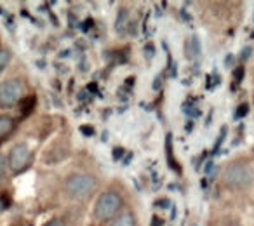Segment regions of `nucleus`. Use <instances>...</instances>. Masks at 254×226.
Returning a JSON list of instances; mask_svg holds the SVG:
<instances>
[{"label":"nucleus","mask_w":254,"mask_h":226,"mask_svg":"<svg viewBox=\"0 0 254 226\" xmlns=\"http://www.w3.org/2000/svg\"><path fill=\"white\" fill-rule=\"evenodd\" d=\"M96 177L92 174L87 172H77L71 174L70 177L64 183V191L70 198H75V200H82V198L89 197L92 191L96 190Z\"/></svg>","instance_id":"f257e3e1"},{"label":"nucleus","mask_w":254,"mask_h":226,"mask_svg":"<svg viewBox=\"0 0 254 226\" xmlns=\"http://www.w3.org/2000/svg\"><path fill=\"white\" fill-rule=\"evenodd\" d=\"M254 181V170L247 164L235 162L223 170V183L233 190H242L251 186Z\"/></svg>","instance_id":"f03ea898"},{"label":"nucleus","mask_w":254,"mask_h":226,"mask_svg":"<svg viewBox=\"0 0 254 226\" xmlns=\"http://www.w3.org/2000/svg\"><path fill=\"white\" fill-rule=\"evenodd\" d=\"M122 205V198L115 191H105L99 195V198L96 200L94 205V216L99 221H106V219L113 218L117 214V211Z\"/></svg>","instance_id":"7ed1b4c3"},{"label":"nucleus","mask_w":254,"mask_h":226,"mask_svg":"<svg viewBox=\"0 0 254 226\" xmlns=\"http://www.w3.org/2000/svg\"><path fill=\"white\" fill-rule=\"evenodd\" d=\"M25 87L18 78H9V80L0 82V105L12 106L23 98Z\"/></svg>","instance_id":"20e7f679"},{"label":"nucleus","mask_w":254,"mask_h":226,"mask_svg":"<svg viewBox=\"0 0 254 226\" xmlns=\"http://www.w3.org/2000/svg\"><path fill=\"white\" fill-rule=\"evenodd\" d=\"M30 162V148L26 143H18L9 153V167L12 172H21Z\"/></svg>","instance_id":"39448f33"},{"label":"nucleus","mask_w":254,"mask_h":226,"mask_svg":"<svg viewBox=\"0 0 254 226\" xmlns=\"http://www.w3.org/2000/svg\"><path fill=\"white\" fill-rule=\"evenodd\" d=\"M185 54H187L190 59L197 57L200 54V46H198V39L197 37H191L188 42H185Z\"/></svg>","instance_id":"423d86ee"},{"label":"nucleus","mask_w":254,"mask_h":226,"mask_svg":"<svg viewBox=\"0 0 254 226\" xmlns=\"http://www.w3.org/2000/svg\"><path fill=\"white\" fill-rule=\"evenodd\" d=\"M110 226H136V218L132 212H126V214L119 216Z\"/></svg>","instance_id":"0eeeda50"},{"label":"nucleus","mask_w":254,"mask_h":226,"mask_svg":"<svg viewBox=\"0 0 254 226\" xmlns=\"http://www.w3.org/2000/svg\"><path fill=\"white\" fill-rule=\"evenodd\" d=\"M12 127H14V120L11 117H7V115H0V138L9 134L12 131Z\"/></svg>","instance_id":"6e6552de"},{"label":"nucleus","mask_w":254,"mask_h":226,"mask_svg":"<svg viewBox=\"0 0 254 226\" xmlns=\"http://www.w3.org/2000/svg\"><path fill=\"white\" fill-rule=\"evenodd\" d=\"M127 25H129V12H127V9H120V14L117 18V25H115L117 32H124Z\"/></svg>","instance_id":"1a4fd4ad"},{"label":"nucleus","mask_w":254,"mask_h":226,"mask_svg":"<svg viewBox=\"0 0 254 226\" xmlns=\"http://www.w3.org/2000/svg\"><path fill=\"white\" fill-rule=\"evenodd\" d=\"M11 61V51L9 49H0V71H4L5 66Z\"/></svg>","instance_id":"9d476101"},{"label":"nucleus","mask_w":254,"mask_h":226,"mask_svg":"<svg viewBox=\"0 0 254 226\" xmlns=\"http://www.w3.org/2000/svg\"><path fill=\"white\" fill-rule=\"evenodd\" d=\"M247 112H249V105H247V103H244V105H240L239 108H237V112H235V118H242V117H246Z\"/></svg>","instance_id":"9b49d317"},{"label":"nucleus","mask_w":254,"mask_h":226,"mask_svg":"<svg viewBox=\"0 0 254 226\" xmlns=\"http://www.w3.org/2000/svg\"><path fill=\"white\" fill-rule=\"evenodd\" d=\"M244 73H246L244 66H237L235 70H233V80H235V82H240V80L244 78Z\"/></svg>","instance_id":"f8f14e48"},{"label":"nucleus","mask_w":254,"mask_h":226,"mask_svg":"<svg viewBox=\"0 0 254 226\" xmlns=\"http://www.w3.org/2000/svg\"><path fill=\"white\" fill-rule=\"evenodd\" d=\"M183 113L188 115V117H198V110H195L193 106H183Z\"/></svg>","instance_id":"ddd939ff"},{"label":"nucleus","mask_w":254,"mask_h":226,"mask_svg":"<svg viewBox=\"0 0 254 226\" xmlns=\"http://www.w3.org/2000/svg\"><path fill=\"white\" fill-rule=\"evenodd\" d=\"M225 134H226V127H223V129H221V134H219V138H218V141H216V146H214V153H218V150H219V146H221V143H223V139H225Z\"/></svg>","instance_id":"4468645a"},{"label":"nucleus","mask_w":254,"mask_h":226,"mask_svg":"<svg viewBox=\"0 0 254 226\" xmlns=\"http://www.w3.org/2000/svg\"><path fill=\"white\" fill-rule=\"evenodd\" d=\"M124 153H126V150H124V148H120V146H119V148H115V150H113V153H112L113 160H120Z\"/></svg>","instance_id":"2eb2a0df"},{"label":"nucleus","mask_w":254,"mask_h":226,"mask_svg":"<svg viewBox=\"0 0 254 226\" xmlns=\"http://www.w3.org/2000/svg\"><path fill=\"white\" fill-rule=\"evenodd\" d=\"M5 157L4 155H0V179L5 176Z\"/></svg>","instance_id":"dca6fc26"},{"label":"nucleus","mask_w":254,"mask_h":226,"mask_svg":"<svg viewBox=\"0 0 254 226\" xmlns=\"http://www.w3.org/2000/svg\"><path fill=\"white\" fill-rule=\"evenodd\" d=\"M155 205H157V207H160V209H167L171 205V202L167 200V198H160V200L155 202Z\"/></svg>","instance_id":"f3484780"},{"label":"nucleus","mask_w":254,"mask_h":226,"mask_svg":"<svg viewBox=\"0 0 254 226\" xmlns=\"http://www.w3.org/2000/svg\"><path fill=\"white\" fill-rule=\"evenodd\" d=\"M80 132H82V134H85V136H92V134H94V129H92V127H87V125H82V127H80Z\"/></svg>","instance_id":"a211bd4d"},{"label":"nucleus","mask_w":254,"mask_h":226,"mask_svg":"<svg viewBox=\"0 0 254 226\" xmlns=\"http://www.w3.org/2000/svg\"><path fill=\"white\" fill-rule=\"evenodd\" d=\"M44 226H64V223L61 219H51L49 223H46Z\"/></svg>","instance_id":"6ab92c4d"},{"label":"nucleus","mask_w":254,"mask_h":226,"mask_svg":"<svg viewBox=\"0 0 254 226\" xmlns=\"http://www.w3.org/2000/svg\"><path fill=\"white\" fill-rule=\"evenodd\" d=\"M7 205H9V202L5 200L4 197H0V212L4 211V209H7Z\"/></svg>","instance_id":"aec40b11"},{"label":"nucleus","mask_w":254,"mask_h":226,"mask_svg":"<svg viewBox=\"0 0 254 226\" xmlns=\"http://www.w3.org/2000/svg\"><path fill=\"white\" fill-rule=\"evenodd\" d=\"M249 56H251V47H246V49L242 51V54H240V57H242V59H247Z\"/></svg>","instance_id":"412c9836"},{"label":"nucleus","mask_w":254,"mask_h":226,"mask_svg":"<svg viewBox=\"0 0 254 226\" xmlns=\"http://www.w3.org/2000/svg\"><path fill=\"white\" fill-rule=\"evenodd\" d=\"M152 226H162V219L157 218V216H153V218H152Z\"/></svg>","instance_id":"4be33fe9"},{"label":"nucleus","mask_w":254,"mask_h":226,"mask_svg":"<svg viewBox=\"0 0 254 226\" xmlns=\"http://www.w3.org/2000/svg\"><path fill=\"white\" fill-rule=\"evenodd\" d=\"M225 64H226V66H232V64H233V56H232V54L225 57Z\"/></svg>","instance_id":"5701e85b"},{"label":"nucleus","mask_w":254,"mask_h":226,"mask_svg":"<svg viewBox=\"0 0 254 226\" xmlns=\"http://www.w3.org/2000/svg\"><path fill=\"white\" fill-rule=\"evenodd\" d=\"M146 54H148V57L153 56V46H152V44H148V46H146Z\"/></svg>","instance_id":"b1692460"},{"label":"nucleus","mask_w":254,"mask_h":226,"mask_svg":"<svg viewBox=\"0 0 254 226\" xmlns=\"http://www.w3.org/2000/svg\"><path fill=\"white\" fill-rule=\"evenodd\" d=\"M212 167H214V162H207V166H205V172H207V174H211Z\"/></svg>","instance_id":"393cba45"},{"label":"nucleus","mask_w":254,"mask_h":226,"mask_svg":"<svg viewBox=\"0 0 254 226\" xmlns=\"http://www.w3.org/2000/svg\"><path fill=\"white\" fill-rule=\"evenodd\" d=\"M225 226H240L237 221H233V219H228V221L225 223Z\"/></svg>","instance_id":"a878e982"},{"label":"nucleus","mask_w":254,"mask_h":226,"mask_svg":"<svg viewBox=\"0 0 254 226\" xmlns=\"http://www.w3.org/2000/svg\"><path fill=\"white\" fill-rule=\"evenodd\" d=\"M131 159H132V153H129V155H127L126 159H124V166H127V162H129Z\"/></svg>","instance_id":"bb28decb"},{"label":"nucleus","mask_w":254,"mask_h":226,"mask_svg":"<svg viewBox=\"0 0 254 226\" xmlns=\"http://www.w3.org/2000/svg\"><path fill=\"white\" fill-rule=\"evenodd\" d=\"M132 84H134V78H127V85H132Z\"/></svg>","instance_id":"cd10ccee"}]
</instances>
